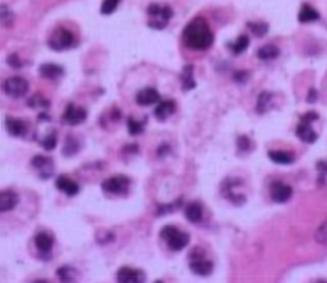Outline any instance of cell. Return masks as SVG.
I'll use <instances>...</instances> for the list:
<instances>
[{"mask_svg":"<svg viewBox=\"0 0 327 283\" xmlns=\"http://www.w3.org/2000/svg\"><path fill=\"white\" fill-rule=\"evenodd\" d=\"M174 109H176V105H174L173 100H163L154 109V116L157 121L162 122V121H166L174 112Z\"/></svg>","mask_w":327,"mask_h":283,"instance_id":"9a60e30c","label":"cell"},{"mask_svg":"<svg viewBox=\"0 0 327 283\" xmlns=\"http://www.w3.org/2000/svg\"><path fill=\"white\" fill-rule=\"evenodd\" d=\"M53 237L48 236L47 233H39L35 236V245L41 253H49L53 248Z\"/></svg>","mask_w":327,"mask_h":283,"instance_id":"7402d4cb","label":"cell"},{"mask_svg":"<svg viewBox=\"0 0 327 283\" xmlns=\"http://www.w3.org/2000/svg\"><path fill=\"white\" fill-rule=\"evenodd\" d=\"M183 41L186 47L195 51H204L211 48L214 35L208 22L204 18L192 19L183 29Z\"/></svg>","mask_w":327,"mask_h":283,"instance_id":"6da1fadb","label":"cell"},{"mask_svg":"<svg viewBox=\"0 0 327 283\" xmlns=\"http://www.w3.org/2000/svg\"><path fill=\"white\" fill-rule=\"evenodd\" d=\"M74 42V37L73 34L64 28H58L53 37L49 38L48 45L56 51H61V49H67L71 47V44Z\"/></svg>","mask_w":327,"mask_h":283,"instance_id":"52a82bcc","label":"cell"},{"mask_svg":"<svg viewBox=\"0 0 327 283\" xmlns=\"http://www.w3.org/2000/svg\"><path fill=\"white\" fill-rule=\"evenodd\" d=\"M270 99H272V94L268 92H263L259 94L258 97V104H256V109L259 113H265L268 111V105H269Z\"/></svg>","mask_w":327,"mask_h":283,"instance_id":"83f0119b","label":"cell"},{"mask_svg":"<svg viewBox=\"0 0 327 283\" xmlns=\"http://www.w3.org/2000/svg\"><path fill=\"white\" fill-rule=\"evenodd\" d=\"M317 170L321 174H327V161H318Z\"/></svg>","mask_w":327,"mask_h":283,"instance_id":"60d3db41","label":"cell"},{"mask_svg":"<svg viewBox=\"0 0 327 283\" xmlns=\"http://www.w3.org/2000/svg\"><path fill=\"white\" fill-rule=\"evenodd\" d=\"M116 280L121 283H140L144 282L145 276L141 270L133 267H121L116 273Z\"/></svg>","mask_w":327,"mask_h":283,"instance_id":"8fae6325","label":"cell"},{"mask_svg":"<svg viewBox=\"0 0 327 283\" xmlns=\"http://www.w3.org/2000/svg\"><path fill=\"white\" fill-rule=\"evenodd\" d=\"M147 13L150 16V22H148V27L153 29H163L167 27L169 20L173 16V10L170 9L169 6L166 5H157L153 3L148 6Z\"/></svg>","mask_w":327,"mask_h":283,"instance_id":"7a4b0ae2","label":"cell"},{"mask_svg":"<svg viewBox=\"0 0 327 283\" xmlns=\"http://www.w3.org/2000/svg\"><path fill=\"white\" fill-rule=\"evenodd\" d=\"M8 64H9L10 67H13V68H20V66H22L19 57L16 56V54H10V56L8 57Z\"/></svg>","mask_w":327,"mask_h":283,"instance_id":"f35d334b","label":"cell"},{"mask_svg":"<svg viewBox=\"0 0 327 283\" xmlns=\"http://www.w3.org/2000/svg\"><path fill=\"white\" fill-rule=\"evenodd\" d=\"M160 237L167 243V247L172 251H182L189 243V234L179 231L176 226H164L160 231Z\"/></svg>","mask_w":327,"mask_h":283,"instance_id":"3957f363","label":"cell"},{"mask_svg":"<svg viewBox=\"0 0 327 283\" xmlns=\"http://www.w3.org/2000/svg\"><path fill=\"white\" fill-rule=\"evenodd\" d=\"M268 156L275 164H292L295 161V157L285 151H269Z\"/></svg>","mask_w":327,"mask_h":283,"instance_id":"cb8c5ba5","label":"cell"},{"mask_svg":"<svg viewBox=\"0 0 327 283\" xmlns=\"http://www.w3.org/2000/svg\"><path fill=\"white\" fill-rule=\"evenodd\" d=\"M249 37L247 35H240V37L237 38V41L236 42H233L229 45L230 48V51L233 54H236V56H240L241 53H244L247 47H249Z\"/></svg>","mask_w":327,"mask_h":283,"instance_id":"484cf974","label":"cell"},{"mask_svg":"<svg viewBox=\"0 0 327 283\" xmlns=\"http://www.w3.org/2000/svg\"><path fill=\"white\" fill-rule=\"evenodd\" d=\"M292 196V188L282 183V182H275L270 185V198L276 203H285L288 202Z\"/></svg>","mask_w":327,"mask_h":283,"instance_id":"ba28073f","label":"cell"},{"mask_svg":"<svg viewBox=\"0 0 327 283\" xmlns=\"http://www.w3.org/2000/svg\"><path fill=\"white\" fill-rule=\"evenodd\" d=\"M181 203H182V200L179 199L178 202H174V203H172V205H164V207L162 205V207L159 208V212H157V214L160 215V214H167V212H173V211H176V209L179 208V205H181Z\"/></svg>","mask_w":327,"mask_h":283,"instance_id":"74e56055","label":"cell"},{"mask_svg":"<svg viewBox=\"0 0 327 283\" xmlns=\"http://www.w3.org/2000/svg\"><path fill=\"white\" fill-rule=\"evenodd\" d=\"M0 22L5 25V27H10L13 23V13L10 12L9 8L6 5H2L0 6Z\"/></svg>","mask_w":327,"mask_h":283,"instance_id":"f546056e","label":"cell"},{"mask_svg":"<svg viewBox=\"0 0 327 283\" xmlns=\"http://www.w3.org/2000/svg\"><path fill=\"white\" fill-rule=\"evenodd\" d=\"M128 131L131 135H138V134H141V132L144 131V123L140 122V121H135L134 118H128Z\"/></svg>","mask_w":327,"mask_h":283,"instance_id":"1f68e13d","label":"cell"},{"mask_svg":"<svg viewBox=\"0 0 327 283\" xmlns=\"http://www.w3.org/2000/svg\"><path fill=\"white\" fill-rule=\"evenodd\" d=\"M130 188V179L122 174H116L109 179L104 180L102 183V190L109 193V195H124L128 192Z\"/></svg>","mask_w":327,"mask_h":283,"instance_id":"8992f818","label":"cell"},{"mask_svg":"<svg viewBox=\"0 0 327 283\" xmlns=\"http://www.w3.org/2000/svg\"><path fill=\"white\" fill-rule=\"evenodd\" d=\"M279 48L276 45H273V44H268V45H265V47H262L258 49V57H259L260 60H265V61H268V60H273V58H276L279 56Z\"/></svg>","mask_w":327,"mask_h":283,"instance_id":"d4e9b609","label":"cell"},{"mask_svg":"<svg viewBox=\"0 0 327 283\" xmlns=\"http://www.w3.org/2000/svg\"><path fill=\"white\" fill-rule=\"evenodd\" d=\"M6 128L13 137H23L27 134V123L18 118H6Z\"/></svg>","mask_w":327,"mask_h":283,"instance_id":"e0dca14e","label":"cell"},{"mask_svg":"<svg viewBox=\"0 0 327 283\" xmlns=\"http://www.w3.org/2000/svg\"><path fill=\"white\" fill-rule=\"evenodd\" d=\"M19 203V198L12 190H3L0 192V212H8L15 209Z\"/></svg>","mask_w":327,"mask_h":283,"instance_id":"4fadbf2b","label":"cell"},{"mask_svg":"<svg viewBox=\"0 0 327 283\" xmlns=\"http://www.w3.org/2000/svg\"><path fill=\"white\" fill-rule=\"evenodd\" d=\"M239 185H241V180L229 179V180H225L221 186L222 195L229 199L231 203H234V205H241L243 202H246V198H244L243 195L234 192V188H236V186H239Z\"/></svg>","mask_w":327,"mask_h":283,"instance_id":"9c48e42d","label":"cell"},{"mask_svg":"<svg viewBox=\"0 0 327 283\" xmlns=\"http://www.w3.org/2000/svg\"><path fill=\"white\" fill-rule=\"evenodd\" d=\"M39 74L44 79H49V80H56L58 77L63 75V68L57 64H44L39 68Z\"/></svg>","mask_w":327,"mask_h":283,"instance_id":"603a6c76","label":"cell"},{"mask_svg":"<svg viewBox=\"0 0 327 283\" xmlns=\"http://www.w3.org/2000/svg\"><path fill=\"white\" fill-rule=\"evenodd\" d=\"M318 119L317 112H307L301 116L298 126H297V137L306 144H313L317 141V134L313 131L311 123Z\"/></svg>","mask_w":327,"mask_h":283,"instance_id":"277c9868","label":"cell"},{"mask_svg":"<svg viewBox=\"0 0 327 283\" xmlns=\"http://www.w3.org/2000/svg\"><path fill=\"white\" fill-rule=\"evenodd\" d=\"M185 217L189 222L198 224L202 219V207L198 202H191L185 207Z\"/></svg>","mask_w":327,"mask_h":283,"instance_id":"ac0fdd59","label":"cell"},{"mask_svg":"<svg viewBox=\"0 0 327 283\" xmlns=\"http://www.w3.org/2000/svg\"><path fill=\"white\" fill-rule=\"evenodd\" d=\"M237 148L240 151H247L251 148V141L246 137V135H241L237 138Z\"/></svg>","mask_w":327,"mask_h":283,"instance_id":"8d00e7d4","label":"cell"},{"mask_svg":"<svg viewBox=\"0 0 327 283\" xmlns=\"http://www.w3.org/2000/svg\"><path fill=\"white\" fill-rule=\"evenodd\" d=\"M189 267H191V270H192L193 274H196V276H202V277H205V276L211 274L212 272V263L211 262H208V260H204V259H195V260H191Z\"/></svg>","mask_w":327,"mask_h":283,"instance_id":"2e32d148","label":"cell"},{"mask_svg":"<svg viewBox=\"0 0 327 283\" xmlns=\"http://www.w3.org/2000/svg\"><path fill=\"white\" fill-rule=\"evenodd\" d=\"M73 274H76V272L73 270V269H70V267H61V269H58L57 270V276L60 277V280H63V282H70V280H73L74 277H73Z\"/></svg>","mask_w":327,"mask_h":283,"instance_id":"e575fe53","label":"cell"},{"mask_svg":"<svg viewBox=\"0 0 327 283\" xmlns=\"http://www.w3.org/2000/svg\"><path fill=\"white\" fill-rule=\"evenodd\" d=\"M3 90L10 97L20 99V97H23L25 94L28 93L29 85L23 77H18V75L16 77H9L3 83Z\"/></svg>","mask_w":327,"mask_h":283,"instance_id":"5b68a950","label":"cell"},{"mask_svg":"<svg viewBox=\"0 0 327 283\" xmlns=\"http://www.w3.org/2000/svg\"><path fill=\"white\" fill-rule=\"evenodd\" d=\"M119 3H121V0H104L102 8H100V13L102 15H111V13H114Z\"/></svg>","mask_w":327,"mask_h":283,"instance_id":"836d02e7","label":"cell"},{"mask_svg":"<svg viewBox=\"0 0 327 283\" xmlns=\"http://www.w3.org/2000/svg\"><path fill=\"white\" fill-rule=\"evenodd\" d=\"M181 83H182V89L185 92L188 90H192L196 86V82L193 80V66L192 64H188V66L183 67L182 74H181Z\"/></svg>","mask_w":327,"mask_h":283,"instance_id":"44dd1931","label":"cell"},{"mask_svg":"<svg viewBox=\"0 0 327 283\" xmlns=\"http://www.w3.org/2000/svg\"><path fill=\"white\" fill-rule=\"evenodd\" d=\"M317 100V90L316 89H310L307 96V102L308 104H314Z\"/></svg>","mask_w":327,"mask_h":283,"instance_id":"ab89813d","label":"cell"},{"mask_svg":"<svg viewBox=\"0 0 327 283\" xmlns=\"http://www.w3.org/2000/svg\"><path fill=\"white\" fill-rule=\"evenodd\" d=\"M31 164L37 170H39L41 173H45L44 177H49V174L53 171V161H51V159H47L44 156H35L31 161Z\"/></svg>","mask_w":327,"mask_h":283,"instance_id":"d6986e66","label":"cell"},{"mask_svg":"<svg viewBox=\"0 0 327 283\" xmlns=\"http://www.w3.org/2000/svg\"><path fill=\"white\" fill-rule=\"evenodd\" d=\"M160 100V94L159 92L153 89V87H147L140 90L137 96H135V102L140 106H150V105L157 104Z\"/></svg>","mask_w":327,"mask_h":283,"instance_id":"7c38bea8","label":"cell"},{"mask_svg":"<svg viewBox=\"0 0 327 283\" xmlns=\"http://www.w3.org/2000/svg\"><path fill=\"white\" fill-rule=\"evenodd\" d=\"M320 18L318 12L314 8H311L308 3H304L301 6L298 13V20L301 23H310V22H316Z\"/></svg>","mask_w":327,"mask_h":283,"instance_id":"ffe728a7","label":"cell"},{"mask_svg":"<svg viewBox=\"0 0 327 283\" xmlns=\"http://www.w3.org/2000/svg\"><path fill=\"white\" fill-rule=\"evenodd\" d=\"M87 118L86 109L79 108L76 105H68L63 115V121L68 125H79V123L85 122Z\"/></svg>","mask_w":327,"mask_h":283,"instance_id":"30bf717a","label":"cell"},{"mask_svg":"<svg viewBox=\"0 0 327 283\" xmlns=\"http://www.w3.org/2000/svg\"><path fill=\"white\" fill-rule=\"evenodd\" d=\"M247 28L250 29L251 32L256 35V37H263L266 32H268V29H269V27L266 25V23H263V22H256V23H253V22H250V23H247Z\"/></svg>","mask_w":327,"mask_h":283,"instance_id":"4dcf8cb0","label":"cell"},{"mask_svg":"<svg viewBox=\"0 0 327 283\" xmlns=\"http://www.w3.org/2000/svg\"><path fill=\"white\" fill-rule=\"evenodd\" d=\"M28 105L31 108H34V109H47L49 106L48 100L45 99V97H42L41 94H35V96H32L31 99H29Z\"/></svg>","mask_w":327,"mask_h":283,"instance_id":"f1b7e54d","label":"cell"},{"mask_svg":"<svg viewBox=\"0 0 327 283\" xmlns=\"http://www.w3.org/2000/svg\"><path fill=\"white\" fill-rule=\"evenodd\" d=\"M79 148H80V144H79V141H77L76 138L68 137L67 141H66V145H64V148H63V154L67 156V157L74 156L77 151H79Z\"/></svg>","mask_w":327,"mask_h":283,"instance_id":"4316f807","label":"cell"},{"mask_svg":"<svg viewBox=\"0 0 327 283\" xmlns=\"http://www.w3.org/2000/svg\"><path fill=\"white\" fill-rule=\"evenodd\" d=\"M314 238L317 241L318 244L326 245L327 247V221H324L321 225L318 226L316 234H314Z\"/></svg>","mask_w":327,"mask_h":283,"instance_id":"d6a6232c","label":"cell"},{"mask_svg":"<svg viewBox=\"0 0 327 283\" xmlns=\"http://www.w3.org/2000/svg\"><path fill=\"white\" fill-rule=\"evenodd\" d=\"M42 144V147L45 148V150H54L56 148V145H57V137H56V134H51L48 135L44 141L41 142Z\"/></svg>","mask_w":327,"mask_h":283,"instance_id":"d590c367","label":"cell"},{"mask_svg":"<svg viewBox=\"0 0 327 283\" xmlns=\"http://www.w3.org/2000/svg\"><path fill=\"white\" fill-rule=\"evenodd\" d=\"M246 75H247V73L240 71V73H236L234 79H236V82H246Z\"/></svg>","mask_w":327,"mask_h":283,"instance_id":"b9f144b4","label":"cell"},{"mask_svg":"<svg viewBox=\"0 0 327 283\" xmlns=\"http://www.w3.org/2000/svg\"><path fill=\"white\" fill-rule=\"evenodd\" d=\"M56 186L57 189H60L61 192H64L68 196H76L77 193L80 192V188L74 180H71L67 176H58L57 182H56Z\"/></svg>","mask_w":327,"mask_h":283,"instance_id":"5bb4252c","label":"cell"}]
</instances>
